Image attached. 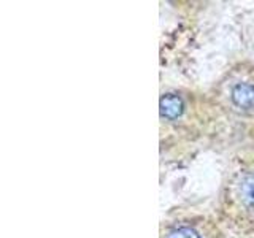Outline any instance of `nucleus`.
I'll return each instance as SVG.
<instances>
[{
  "mask_svg": "<svg viewBox=\"0 0 254 238\" xmlns=\"http://www.w3.org/2000/svg\"><path fill=\"white\" fill-rule=\"evenodd\" d=\"M232 102L240 108H251L254 105V86L250 83H238L232 89Z\"/></svg>",
  "mask_w": 254,
  "mask_h": 238,
  "instance_id": "1",
  "label": "nucleus"
},
{
  "mask_svg": "<svg viewBox=\"0 0 254 238\" xmlns=\"http://www.w3.org/2000/svg\"><path fill=\"white\" fill-rule=\"evenodd\" d=\"M183 113V100L175 94H167L161 99V116L165 119H177Z\"/></svg>",
  "mask_w": 254,
  "mask_h": 238,
  "instance_id": "2",
  "label": "nucleus"
},
{
  "mask_svg": "<svg viewBox=\"0 0 254 238\" xmlns=\"http://www.w3.org/2000/svg\"><path fill=\"white\" fill-rule=\"evenodd\" d=\"M238 190H240L243 203L254 208V172L243 177V179L240 181V186H238Z\"/></svg>",
  "mask_w": 254,
  "mask_h": 238,
  "instance_id": "3",
  "label": "nucleus"
},
{
  "mask_svg": "<svg viewBox=\"0 0 254 238\" xmlns=\"http://www.w3.org/2000/svg\"><path fill=\"white\" fill-rule=\"evenodd\" d=\"M169 238H200V235L190 227H180L177 230H173L169 235Z\"/></svg>",
  "mask_w": 254,
  "mask_h": 238,
  "instance_id": "4",
  "label": "nucleus"
}]
</instances>
